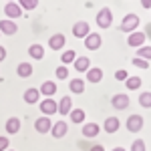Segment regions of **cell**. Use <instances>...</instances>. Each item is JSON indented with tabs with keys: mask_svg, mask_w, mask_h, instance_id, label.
<instances>
[{
	"mask_svg": "<svg viewBox=\"0 0 151 151\" xmlns=\"http://www.w3.org/2000/svg\"><path fill=\"white\" fill-rule=\"evenodd\" d=\"M137 26H139V16H137V14L129 12V14L123 16V20H121V30H123V32L131 35V32L137 30Z\"/></svg>",
	"mask_w": 151,
	"mask_h": 151,
	"instance_id": "obj_1",
	"label": "cell"
},
{
	"mask_svg": "<svg viewBox=\"0 0 151 151\" xmlns=\"http://www.w3.org/2000/svg\"><path fill=\"white\" fill-rule=\"evenodd\" d=\"M97 26L99 28H109L111 24H113V12H111V8H107V6H103L101 10L97 12Z\"/></svg>",
	"mask_w": 151,
	"mask_h": 151,
	"instance_id": "obj_2",
	"label": "cell"
},
{
	"mask_svg": "<svg viewBox=\"0 0 151 151\" xmlns=\"http://www.w3.org/2000/svg\"><path fill=\"white\" fill-rule=\"evenodd\" d=\"M38 107H40V111H42V115L45 117H50L57 113V101L52 99V97H45V99H40L38 101Z\"/></svg>",
	"mask_w": 151,
	"mask_h": 151,
	"instance_id": "obj_3",
	"label": "cell"
},
{
	"mask_svg": "<svg viewBox=\"0 0 151 151\" xmlns=\"http://www.w3.org/2000/svg\"><path fill=\"white\" fill-rule=\"evenodd\" d=\"M103 45V38L99 32H89V35L85 36V47L89 48V50H99Z\"/></svg>",
	"mask_w": 151,
	"mask_h": 151,
	"instance_id": "obj_4",
	"label": "cell"
},
{
	"mask_svg": "<svg viewBox=\"0 0 151 151\" xmlns=\"http://www.w3.org/2000/svg\"><path fill=\"white\" fill-rule=\"evenodd\" d=\"M91 32V26L87 20H77V22L73 24V36H77V38H85V36Z\"/></svg>",
	"mask_w": 151,
	"mask_h": 151,
	"instance_id": "obj_5",
	"label": "cell"
},
{
	"mask_svg": "<svg viewBox=\"0 0 151 151\" xmlns=\"http://www.w3.org/2000/svg\"><path fill=\"white\" fill-rule=\"evenodd\" d=\"M4 14H6V18H20L22 16V8L18 6V2H6V6H4Z\"/></svg>",
	"mask_w": 151,
	"mask_h": 151,
	"instance_id": "obj_6",
	"label": "cell"
},
{
	"mask_svg": "<svg viewBox=\"0 0 151 151\" xmlns=\"http://www.w3.org/2000/svg\"><path fill=\"white\" fill-rule=\"evenodd\" d=\"M145 32H141V30H135V32H131V35L127 36V45L129 47H135V48H139L145 45Z\"/></svg>",
	"mask_w": 151,
	"mask_h": 151,
	"instance_id": "obj_7",
	"label": "cell"
},
{
	"mask_svg": "<svg viewBox=\"0 0 151 151\" xmlns=\"http://www.w3.org/2000/svg\"><path fill=\"white\" fill-rule=\"evenodd\" d=\"M111 105H113V109H117V111H125L129 107V97L125 93H117L111 99Z\"/></svg>",
	"mask_w": 151,
	"mask_h": 151,
	"instance_id": "obj_8",
	"label": "cell"
},
{
	"mask_svg": "<svg viewBox=\"0 0 151 151\" xmlns=\"http://www.w3.org/2000/svg\"><path fill=\"white\" fill-rule=\"evenodd\" d=\"M16 30H18V26H16V22L14 20H10V18H2L0 20V35H16Z\"/></svg>",
	"mask_w": 151,
	"mask_h": 151,
	"instance_id": "obj_9",
	"label": "cell"
},
{
	"mask_svg": "<svg viewBox=\"0 0 151 151\" xmlns=\"http://www.w3.org/2000/svg\"><path fill=\"white\" fill-rule=\"evenodd\" d=\"M143 129V117L141 115H131L127 119V131L129 133H139Z\"/></svg>",
	"mask_w": 151,
	"mask_h": 151,
	"instance_id": "obj_10",
	"label": "cell"
},
{
	"mask_svg": "<svg viewBox=\"0 0 151 151\" xmlns=\"http://www.w3.org/2000/svg\"><path fill=\"white\" fill-rule=\"evenodd\" d=\"M50 127H52V121H50V117H38V119H36L35 121V129L36 131H38V133H42V135H45V133H50Z\"/></svg>",
	"mask_w": 151,
	"mask_h": 151,
	"instance_id": "obj_11",
	"label": "cell"
},
{
	"mask_svg": "<svg viewBox=\"0 0 151 151\" xmlns=\"http://www.w3.org/2000/svg\"><path fill=\"white\" fill-rule=\"evenodd\" d=\"M67 131H69V125H67L65 121H57V123H52V127H50V133H52L55 139H63V137L67 135Z\"/></svg>",
	"mask_w": 151,
	"mask_h": 151,
	"instance_id": "obj_12",
	"label": "cell"
},
{
	"mask_svg": "<svg viewBox=\"0 0 151 151\" xmlns=\"http://www.w3.org/2000/svg\"><path fill=\"white\" fill-rule=\"evenodd\" d=\"M22 99H24V103H28V105H36L38 101H40V93H38V89H36V87H30V89H26V91H24Z\"/></svg>",
	"mask_w": 151,
	"mask_h": 151,
	"instance_id": "obj_13",
	"label": "cell"
},
{
	"mask_svg": "<svg viewBox=\"0 0 151 151\" xmlns=\"http://www.w3.org/2000/svg\"><path fill=\"white\" fill-rule=\"evenodd\" d=\"M65 42H67V38L63 32H57V35H52L48 38V47L52 48V50H60V48L65 47Z\"/></svg>",
	"mask_w": 151,
	"mask_h": 151,
	"instance_id": "obj_14",
	"label": "cell"
},
{
	"mask_svg": "<svg viewBox=\"0 0 151 151\" xmlns=\"http://www.w3.org/2000/svg\"><path fill=\"white\" fill-rule=\"evenodd\" d=\"M70 109H73V99L70 97H63L57 103V113H60V115H65V117L70 113Z\"/></svg>",
	"mask_w": 151,
	"mask_h": 151,
	"instance_id": "obj_15",
	"label": "cell"
},
{
	"mask_svg": "<svg viewBox=\"0 0 151 151\" xmlns=\"http://www.w3.org/2000/svg\"><path fill=\"white\" fill-rule=\"evenodd\" d=\"M99 131H101V125H97V123H85L83 125V137L93 139V137L99 135Z\"/></svg>",
	"mask_w": 151,
	"mask_h": 151,
	"instance_id": "obj_16",
	"label": "cell"
},
{
	"mask_svg": "<svg viewBox=\"0 0 151 151\" xmlns=\"http://www.w3.org/2000/svg\"><path fill=\"white\" fill-rule=\"evenodd\" d=\"M119 127H121V121H119L117 117H107L105 123H103V129L107 131V133H117Z\"/></svg>",
	"mask_w": 151,
	"mask_h": 151,
	"instance_id": "obj_17",
	"label": "cell"
},
{
	"mask_svg": "<svg viewBox=\"0 0 151 151\" xmlns=\"http://www.w3.org/2000/svg\"><path fill=\"white\" fill-rule=\"evenodd\" d=\"M73 65H75V70H79V73H87V70L91 69V58H89V57H77Z\"/></svg>",
	"mask_w": 151,
	"mask_h": 151,
	"instance_id": "obj_18",
	"label": "cell"
},
{
	"mask_svg": "<svg viewBox=\"0 0 151 151\" xmlns=\"http://www.w3.org/2000/svg\"><path fill=\"white\" fill-rule=\"evenodd\" d=\"M69 89H70V93H75V95L85 93V81H83L81 77H75V79H70V81H69Z\"/></svg>",
	"mask_w": 151,
	"mask_h": 151,
	"instance_id": "obj_19",
	"label": "cell"
},
{
	"mask_svg": "<svg viewBox=\"0 0 151 151\" xmlns=\"http://www.w3.org/2000/svg\"><path fill=\"white\" fill-rule=\"evenodd\" d=\"M4 129H6L8 135H16V133L20 131V119H18V117H10V119L6 121Z\"/></svg>",
	"mask_w": 151,
	"mask_h": 151,
	"instance_id": "obj_20",
	"label": "cell"
},
{
	"mask_svg": "<svg viewBox=\"0 0 151 151\" xmlns=\"http://www.w3.org/2000/svg\"><path fill=\"white\" fill-rule=\"evenodd\" d=\"M38 93L45 95V97H52V95L57 93V83H55V81H45L42 85H40Z\"/></svg>",
	"mask_w": 151,
	"mask_h": 151,
	"instance_id": "obj_21",
	"label": "cell"
},
{
	"mask_svg": "<svg viewBox=\"0 0 151 151\" xmlns=\"http://www.w3.org/2000/svg\"><path fill=\"white\" fill-rule=\"evenodd\" d=\"M89 83H101L103 79V69H99V67H91V69L87 70V77H85Z\"/></svg>",
	"mask_w": 151,
	"mask_h": 151,
	"instance_id": "obj_22",
	"label": "cell"
},
{
	"mask_svg": "<svg viewBox=\"0 0 151 151\" xmlns=\"http://www.w3.org/2000/svg\"><path fill=\"white\" fill-rule=\"evenodd\" d=\"M28 57L32 58V60H40V58L45 57V47L42 45H30L28 47Z\"/></svg>",
	"mask_w": 151,
	"mask_h": 151,
	"instance_id": "obj_23",
	"label": "cell"
},
{
	"mask_svg": "<svg viewBox=\"0 0 151 151\" xmlns=\"http://www.w3.org/2000/svg\"><path fill=\"white\" fill-rule=\"evenodd\" d=\"M69 119H70V123H75V125L85 123V109H70Z\"/></svg>",
	"mask_w": 151,
	"mask_h": 151,
	"instance_id": "obj_24",
	"label": "cell"
},
{
	"mask_svg": "<svg viewBox=\"0 0 151 151\" xmlns=\"http://www.w3.org/2000/svg\"><path fill=\"white\" fill-rule=\"evenodd\" d=\"M16 75H18L20 79H28V77L32 75V65H30V63H20V65L16 67Z\"/></svg>",
	"mask_w": 151,
	"mask_h": 151,
	"instance_id": "obj_25",
	"label": "cell"
},
{
	"mask_svg": "<svg viewBox=\"0 0 151 151\" xmlns=\"http://www.w3.org/2000/svg\"><path fill=\"white\" fill-rule=\"evenodd\" d=\"M141 77H135V75H133V77H127V79H125V87H127L129 91H137V89H141Z\"/></svg>",
	"mask_w": 151,
	"mask_h": 151,
	"instance_id": "obj_26",
	"label": "cell"
},
{
	"mask_svg": "<svg viewBox=\"0 0 151 151\" xmlns=\"http://www.w3.org/2000/svg\"><path fill=\"white\" fill-rule=\"evenodd\" d=\"M75 58H77V52H75V50H65V52H63V55H60V63H63V65H65V67H67V65H69V63H75Z\"/></svg>",
	"mask_w": 151,
	"mask_h": 151,
	"instance_id": "obj_27",
	"label": "cell"
},
{
	"mask_svg": "<svg viewBox=\"0 0 151 151\" xmlns=\"http://www.w3.org/2000/svg\"><path fill=\"white\" fill-rule=\"evenodd\" d=\"M139 105L143 109H151V91H145L139 95Z\"/></svg>",
	"mask_w": 151,
	"mask_h": 151,
	"instance_id": "obj_28",
	"label": "cell"
},
{
	"mask_svg": "<svg viewBox=\"0 0 151 151\" xmlns=\"http://www.w3.org/2000/svg\"><path fill=\"white\" fill-rule=\"evenodd\" d=\"M137 57L143 58V60H151V45H149V47L143 45V47L137 48Z\"/></svg>",
	"mask_w": 151,
	"mask_h": 151,
	"instance_id": "obj_29",
	"label": "cell"
},
{
	"mask_svg": "<svg viewBox=\"0 0 151 151\" xmlns=\"http://www.w3.org/2000/svg\"><path fill=\"white\" fill-rule=\"evenodd\" d=\"M18 6L22 10H35L38 6V0H18Z\"/></svg>",
	"mask_w": 151,
	"mask_h": 151,
	"instance_id": "obj_30",
	"label": "cell"
},
{
	"mask_svg": "<svg viewBox=\"0 0 151 151\" xmlns=\"http://www.w3.org/2000/svg\"><path fill=\"white\" fill-rule=\"evenodd\" d=\"M133 67H137V69H141V70H145V69H149V60H143V58H139V57H133Z\"/></svg>",
	"mask_w": 151,
	"mask_h": 151,
	"instance_id": "obj_31",
	"label": "cell"
},
{
	"mask_svg": "<svg viewBox=\"0 0 151 151\" xmlns=\"http://www.w3.org/2000/svg\"><path fill=\"white\" fill-rule=\"evenodd\" d=\"M55 75H57V79H60V81H65V79H69V69H67L65 65H60V67H57V70H55Z\"/></svg>",
	"mask_w": 151,
	"mask_h": 151,
	"instance_id": "obj_32",
	"label": "cell"
},
{
	"mask_svg": "<svg viewBox=\"0 0 151 151\" xmlns=\"http://www.w3.org/2000/svg\"><path fill=\"white\" fill-rule=\"evenodd\" d=\"M129 151H145V141L143 139H135L131 143V149Z\"/></svg>",
	"mask_w": 151,
	"mask_h": 151,
	"instance_id": "obj_33",
	"label": "cell"
},
{
	"mask_svg": "<svg viewBox=\"0 0 151 151\" xmlns=\"http://www.w3.org/2000/svg\"><path fill=\"white\" fill-rule=\"evenodd\" d=\"M129 77V73L125 69H119V70H115V81H125Z\"/></svg>",
	"mask_w": 151,
	"mask_h": 151,
	"instance_id": "obj_34",
	"label": "cell"
},
{
	"mask_svg": "<svg viewBox=\"0 0 151 151\" xmlns=\"http://www.w3.org/2000/svg\"><path fill=\"white\" fill-rule=\"evenodd\" d=\"M8 145H10V139L4 137V135H0V151H6V149H8Z\"/></svg>",
	"mask_w": 151,
	"mask_h": 151,
	"instance_id": "obj_35",
	"label": "cell"
},
{
	"mask_svg": "<svg viewBox=\"0 0 151 151\" xmlns=\"http://www.w3.org/2000/svg\"><path fill=\"white\" fill-rule=\"evenodd\" d=\"M4 58H6V48H4L2 45H0V63H2Z\"/></svg>",
	"mask_w": 151,
	"mask_h": 151,
	"instance_id": "obj_36",
	"label": "cell"
},
{
	"mask_svg": "<svg viewBox=\"0 0 151 151\" xmlns=\"http://www.w3.org/2000/svg\"><path fill=\"white\" fill-rule=\"evenodd\" d=\"M89 151H105V147H103V145H91Z\"/></svg>",
	"mask_w": 151,
	"mask_h": 151,
	"instance_id": "obj_37",
	"label": "cell"
},
{
	"mask_svg": "<svg viewBox=\"0 0 151 151\" xmlns=\"http://www.w3.org/2000/svg\"><path fill=\"white\" fill-rule=\"evenodd\" d=\"M141 6L143 8H151V0H141Z\"/></svg>",
	"mask_w": 151,
	"mask_h": 151,
	"instance_id": "obj_38",
	"label": "cell"
},
{
	"mask_svg": "<svg viewBox=\"0 0 151 151\" xmlns=\"http://www.w3.org/2000/svg\"><path fill=\"white\" fill-rule=\"evenodd\" d=\"M147 35L151 36V24H147V32H145V36H147Z\"/></svg>",
	"mask_w": 151,
	"mask_h": 151,
	"instance_id": "obj_39",
	"label": "cell"
},
{
	"mask_svg": "<svg viewBox=\"0 0 151 151\" xmlns=\"http://www.w3.org/2000/svg\"><path fill=\"white\" fill-rule=\"evenodd\" d=\"M113 151H127V149H125V147H115Z\"/></svg>",
	"mask_w": 151,
	"mask_h": 151,
	"instance_id": "obj_40",
	"label": "cell"
},
{
	"mask_svg": "<svg viewBox=\"0 0 151 151\" xmlns=\"http://www.w3.org/2000/svg\"><path fill=\"white\" fill-rule=\"evenodd\" d=\"M6 2H14V0H6Z\"/></svg>",
	"mask_w": 151,
	"mask_h": 151,
	"instance_id": "obj_41",
	"label": "cell"
},
{
	"mask_svg": "<svg viewBox=\"0 0 151 151\" xmlns=\"http://www.w3.org/2000/svg\"><path fill=\"white\" fill-rule=\"evenodd\" d=\"M6 151H14V149H6Z\"/></svg>",
	"mask_w": 151,
	"mask_h": 151,
	"instance_id": "obj_42",
	"label": "cell"
}]
</instances>
